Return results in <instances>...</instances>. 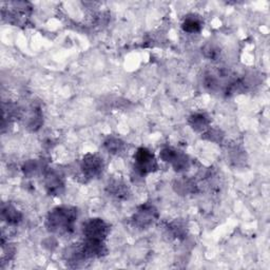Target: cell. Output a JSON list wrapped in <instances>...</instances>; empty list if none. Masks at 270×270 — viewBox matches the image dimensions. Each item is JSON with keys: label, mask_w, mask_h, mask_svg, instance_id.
Masks as SVG:
<instances>
[{"label": "cell", "mask_w": 270, "mask_h": 270, "mask_svg": "<svg viewBox=\"0 0 270 270\" xmlns=\"http://www.w3.org/2000/svg\"><path fill=\"white\" fill-rule=\"evenodd\" d=\"M170 165L173 167L175 171L183 172V171L188 170V168L190 167V158L184 152L177 150L173 159L171 160Z\"/></svg>", "instance_id": "5bb4252c"}, {"label": "cell", "mask_w": 270, "mask_h": 270, "mask_svg": "<svg viewBox=\"0 0 270 270\" xmlns=\"http://www.w3.org/2000/svg\"><path fill=\"white\" fill-rule=\"evenodd\" d=\"M45 187L49 194L60 195L65 190L64 177L59 172L49 169L45 173Z\"/></svg>", "instance_id": "8992f818"}, {"label": "cell", "mask_w": 270, "mask_h": 270, "mask_svg": "<svg viewBox=\"0 0 270 270\" xmlns=\"http://www.w3.org/2000/svg\"><path fill=\"white\" fill-rule=\"evenodd\" d=\"M103 146H105L106 150L109 153H111V154H119V153H121L124 150L126 143L119 137L110 135V136H108L105 139Z\"/></svg>", "instance_id": "4fadbf2b"}, {"label": "cell", "mask_w": 270, "mask_h": 270, "mask_svg": "<svg viewBox=\"0 0 270 270\" xmlns=\"http://www.w3.org/2000/svg\"><path fill=\"white\" fill-rule=\"evenodd\" d=\"M183 30L187 33L194 34V33H199L202 30V23L199 19V18L195 16H188L185 18V20L182 26Z\"/></svg>", "instance_id": "2e32d148"}, {"label": "cell", "mask_w": 270, "mask_h": 270, "mask_svg": "<svg viewBox=\"0 0 270 270\" xmlns=\"http://www.w3.org/2000/svg\"><path fill=\"white\" fill-rule=\"evenodd\" d=\"M158 219V211L151 204H143L137 208L133 214L132 222L134 226L140 229H147Z\"/></svg>", "instance_id": "277c9868"}, {"label": "cell", "mask_w": 270, "mask_h": 270, "mask_svg": "<svg viewBox=\"0 0 270 270\" xmlns=\"http://www.w3.org/2000/svg\"><path fill=\"white\" fill-rule=\"evenodd\" d=\"M46 165L41 159H31L24 165L23 171L26 176L33 177L44 172Z\"/></svg>", "instance_id": "8fae6325"}, {"label": "cell", "mask_w": 270, "mask_h": 270, "mask_svg": "<svg viewBox=\"0 0 270 270\" xmlns=\"http://www.w3.org/2000/svg\"><path fill=\"white\" fill-rule=\"evenodd\" d=\"M189 124L196 132H205L210 128V118L205 113H195L189 117Z\"/></svg>", "instance_id": "30bf717a"}, {"label": "cell", "mask_w": 270, "mask_h": 270, "mask_svg": "<svg viewBox=\"0 0 270 270\" xmlns=\"http://www.w3.org/2000/svg\"><path fill=\"white\" fill-rule=\"evenodd\" d=\"M78 218V211L71 206H59L52 209L46 221L47 228L50 232L56 235H69L74 231Z\"/></svg>", "instance_id": "6da1fadb"}, {"label": "cell", "mask_w": 270, "mask_h": 270, "mask_svg": "<svg viewBox=\"0 0 270 270\" xmlns=\"http://www.w3.org/2000/svg\"><path fill=\"white\" fill-rule=\"evenodd\" d=\"M158 169L154 154L147 148L140 147L134 154V170L139 176H146Z\"/></svg>", "instance_id": "7a4b0ae2"}, {"label": "cell", "mask_w": 270, "mask_h": 270, "mask_svg": "<svg viewBox=\"0 0 270 270\" xmlns=\"http://www.w3.org/2000/svg\"><path fill=\"white\" fill-rule=\"evenodd\" d=\"M204 135L208 136V139L211 141H221L223 138V135L221 134V131L217 130V129H211L208 128L205 132Z\"/></svg>", "instance_id": "ac0fdd59"}, {"label": "cell", "mask_w": 270, "mask_h": 270, "mask_svg": "<svg viewBox=\"0 0 270 270\" xmlns=\"http://www.w3.org/2000/svg\"><path fill=\"white\" fill-rule=\"evenodd\" d=\"M110 227L101 219H90L82 227V233L86 240L105 241L109 235Z\"/></svg>", "instance_id": "3957f363"}, {"label": "cell", "mask_w": 270, "mask_h": 270, "mask_svg": "<svg viewBox=\"0 0 270 270\" xmlns=\"http://www.w3.org/2000/svg\"><path fill=\"white\" fill-rule=\"evenodd\" d=\"M108 192L119 200H127L129 196V188L120 179H114L108 185Z\"/></svg>", "instance_id": "9c48e42d"}, {"label": "cell", "mask_w": 270, "mask_h": 270, "mask_svg": "<svg viewBox=\"0 0 270 270\" xmlns=\"http://www.w3.org/2000/svg\"><path fill=\"white\" fill-rule=\"evenodd\" d=\"M174 189L179 194H192L197 191V185L190 178H179L174 183Z\"/></svg>", "instance_id": "7c38bea8"}, {"label": "cell", "mask_w": 270, "mask_h": 270, "mask_svg": "<svg viewBox=\"0 0 270 270\" xmlns=\"http://www.w3.org/2000/svg\"><path fill=\"white\" fill-rule=\"evenodd\" d=\"M103 160L96 154H86L80 163V170L85 177L95 178L98 177L103 171Z\"/></svg>", "instance_id": "5b68a950"}, {"label": "cell", "mask_w": 270, "mask_h": 270, "mask_svg": "<svg viewBox=\"0 0 270 270\" xmlns=\"http://www.w3.org/2000/svg\"><path fill=\"white\" fill-rule=\"evenodd\" d=\"M2 218L9 225H17L23 220V214L11 204H4L2 208Z\"/></svg>", "instance_id": "ba28073f"}, {"label": "cell", "mask_w": 270, "mask_h": 270, "mask_svg": "<svg viewBox=\"0 0 270 270\" xmlns=\"http://www.w3.org/2000/svg\"><path fill=\"white\" fill-rule=\"evenodd\" d=\"M168 232L174 239H184L187 235V228L183 222L175 221L168 225Z\"/></svg>", "instance_id": "e0dca14e"}, {"label": "cell", "mask_w": 270, "mask_h": 270, "mask_svg": "<svg viewBox=\"0 0 270 270\" xmlns=\"http://www.w3.org/2000/svg\"><path fill=\"white\" fill-rule=\"evenodd\" d=\"M84 253L87 259L100 258L107 254V247L105 241H95V240H86L81 244Z\"/></svg>", "instance_id": "52a82bcc"}, {"label": "cell", "mask_w": 270, "mask_h": 270, "mask_svg": "<svg viewBox=\"0 0 270 270\" xmlns=\"http://www.w3.org/2000/svg\"><path fill=\"white\" fill-rule=\"evenodd\" d=\"M43 124V113L37 107H34L27 118V127L32 131H37Z\"/></svg>", "instance_id": "9a60e30c"}]
</instances>
